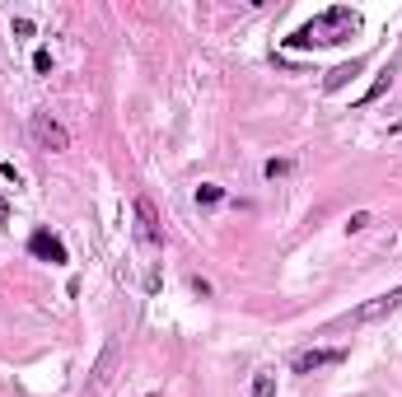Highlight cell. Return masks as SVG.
Returning a JSON list of instances; mask_svg holds the SVG:
<instances>
[{
  "mask_svg": "<svg viewBox=\"0 0 402 397\" xmlns=\"http://www.w3.org/2000/svg\"><path fill=\"white\" fill-rule=\"evenodd\" d=\"M5 220H10V201H5V196H0V225H5Z\"/></svg>",
  "mask_w": 402,
  "mask_h": 397,
  "instance_id": "15",
  "label": "cell"
},
{
  "mask_svg": "<svg viewBox=\"0 0 402 397\" xmlns=\"http://www.w3.org/2000/svg\"><path fill=\"white\" fill-rule=\"evenodd\" d=\"M356 10H327L323 19L318 23H309V28H300V33L295 38H286V43L290 47H313V43H342V33H356Z\"/></svg>",
  "mask_w": 402,
  "mask_h": 397,
  "instance_id": "1",
  "label": "cell"
},
{
  "mask_svg": "<svg viewBox=\"0 0 402 397\" xmlns=\"http://www.w3.org/2000/svg\"><path fill=\"white\" fill-rule=\"evenodd\" d=\"M28 252H33V257H43V262H52V267H56V262H66V243H61L52 229H33Z\"/></svg>",
  "mask_w": 402,
  "mask_h": 397,
  "instance_id": "5",
  "label": "cell"
},
{
  "mask_svg": "<svg viewBox=\"0 0 402 397\" xmlns=\"http://www.w3.org/2000/svg\"><path fill=\"white\" fill-rule=\"evenodd\" d=\"M220 196H224V192L215 187V182H201V187H197V201H201V206H215Z\"/></svg>",
  "mask_w": 402,
  "mask_h": 397,
  "instance_id": "11",
  "label": "cell"
},
{
  "mask_svg": "<svg viewBox=\"0 0 402 397\" xmlns=\"http://www.w3.org/2000/svg\"><path fill=\"white\" fill-rule=\"evenodd\" d=\"M356 70H360V66H356V61H351V66H337V70H332V75H327V89H342V84H347V79H351V75H356Z\"/></svg>",
  "mask_w": 402,
  "mask_h": 397,
  "instance_id": "8",
  "label": "cell"
},
{
  "mask_svg": "<svg viewBox=\"0 0 402 397\" xmlns=\"http://www.w3.org/2000/svg\"><path fill=\"white\" fill-rule=\"evenodd\" d=\"M389 84H393V75H389V70H384V75H379V79H374V84H369V89H365V99H360V103H374V99H379L384 89H389Z\"/></svg>",
  "mask_w": 402,
  "mask_h": 397,
  "instance_id": "12",
  "label": "cell"
},
{
  "mask_svg": "<svg viewBox=\"0 0 402 397\" xmlns=\"http://www.w3.org/2000/svg\"><path fill=\"white\" fill-rule=\"evenodd\" d=\"M290 169H295L290 159H267V169H262V173H267V178L276 182V178H286V173H290Z\"/></svg>",
  "mask_w": 402,
  "mask_h": 397,
  "instance_id": "10",
  "label": "cell"
},
{
  "mask_svg": "<svg viewBox=\"0 0 402 397\" xmlns=\"http://www.w3.org/2000/svg\"><path fill=\"white\" fill-rule=\"evenodd\" d=\"M28 131H33V140H38V145H43V150H52V155H56V150H70V136H66V126L56 122L52 113H33V122H28Z\"/></svg>",
  "mask_w": 402,
  "mask_h": 397,
  "instance_id": "2",
  "label": "cell"
},
{
  "mask_svg": "<svg viewBox=\"0 0 402 397\" xmlns=\"http://www.w3.org/2000/svg\"><path fill=\"white\" fill-rule=\"evenodd\" d=\"M33 70H43V75H47V70H52V52H33Z\"/></svg>",
  "mask_w": 402,
  "mask_h": 397,
  "instance_id": "14",
  "label": "cell"
},
{
  "mask_svg": "<svg viewBox=\"0 0 402 397\" xmlns=\"http://www.w3.org/2000/svg\"><path fill=\"white\" fill-rule=\"evenodd\" d=\"M389 136H402V117H398V122H393V126H389Z\"/></svg>",
  "mask_w": 402,
  "mask_h": 397,
  "instance_id": "16",
  "label": "cell"
},
{
  "mask_svg": "<svg viewBox=\"0 0 402 397\" xmlns=\"http://www.w3.org/2000/svg\"><path fill=\"white\" fill-rule=\"evenodd\" d=\"M253 397H276V379H271V374H257L253 379Z\"/></svg>",
  "mask_w": 402,
  "mask_h": 397,
  "instance_id": "9",
  "label": "cell"
},
{
  "mask_svg": "<svg viewBox=\"0 0 402 397\" xmlns=\"http://www.w3.org/2000/svg\"><path fill=\"white\" fill-rule=\"evenodd\" d=\"M365 225H369V211H356V216L347 220V229H351V234H360V229H365Z\"/></svg>",
  "mask_w": 402,
  "mask_h": 397,
  "instance_id": "13",
  "label": "cell"
},
{
  "mask_svg": "<svg viewBox=\"0 0 402 397\" xmlns=\"http://www.w3.org/2000/svg\"><path fill=\"white\" fill-rule=\"evenodd\" d=\"M112 360H117V341H108V346H103V355H99V364H94V384H103V379H108V369H112Z\"/></svg>",
  "mask_w": 402,
  "mask_h": 397,
  "instance_id": "7",
  "label": "cell"
},
{
  "mask_svg": "<svg viewBox=\"0 0 402 397\" xmlns=\"http://www.w3.org/2000/svg\"><path fill=\"white\" fill-rule=\"evenodd\" d=\"M342 360H347L342 346H332V351H304V355H295V374H318V369H332Z\"/></svg>",
  "mask_w": 402,
  "mask_h": 397,
  "instance_id": "4",
  "label": "cell"
},
{
  "mask_svg": "<svg viewBox=\"0 0 402 397\" xmlns=\"http://www.w3.org/2000/svg\"><path fill=\"white\" fill-rule=\"evenodd\" d=\"M136 234L146 238L150 248H164V229H159V216L146 196H136Z\"/></svg>",
  "mask_w": 402,
  "mask_h": 397,
  "instance_id": "3",
  "label": "cell"
},
{
  "mask_svg": "<svg viewBox=\"0 0 402 397\" xmlns=\"http://www.w3.org/2000/svg\"><path fill=\"white\" fill-rule=\"evenodd\" d=\"M393 308H402V285L389 290V295H379V299H369V304H360L351 318H356V323H374V318H389Z\"/></svg>",
  "mask_w": 402,
  "mask_h": 397,
  "instance_id": "6",
  "label": "cell"
}]
</instances>
